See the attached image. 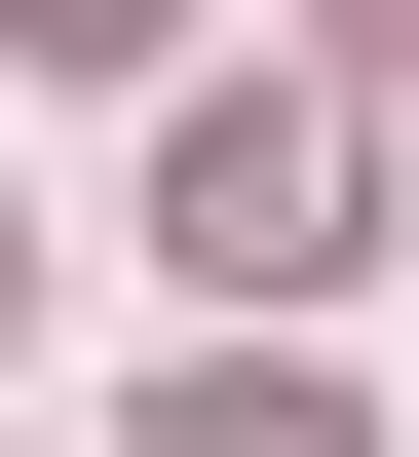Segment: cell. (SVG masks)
Masks as SVG:
<instances>
[{"instance_id":"5b68a950","label":"cell","mask_w":419,"mask_h":457,"mask_svg":"<svg viewBox=\"0 0 419 457\" xmlns=\"http://www.w3.org/2000/svg\"><path fill=\"white\" fill-rule=\"evenodd\" d=\"M0 267H38V228H0Z\"/></svg>"},{"instance_id":"3957f363","label":"cell","mask_w":419,"mask_h":457,"mask_svg":"<svg viewBox=\"0 0 419 457\" xmlns=\"http://www.w3.org/2000/svg\"><path fill=\"white\" fill-rule=\"evenodd\" d=\"M0 38H77V77H153V38H191V0H0Z\"/></svg>"},{"instance_id":"6da1fadb","label":"cell","mask_w":419,"mask_h":457,"mask_svg":"<svg viewBox=\"0 0 419 457\" xmlns=\"http://www.w3.org/2000/svg\"><path fill=\"white\" fill-rule=\"evenodd\" d=\"M153 267H191L229 343L343 305V267H381V114H343V77H191V114H153Z\"/></svg>"},{"instance_id":"277c9868","label":"cell","mask_w":419,"mask_h":457,"mask_svg":"<svg viewBox=\"0 0 419 457\" xmlns=\"http://www.w3.org/2000/svg\"><path fill=\"white\" fill-rule=\"evenodd\" d=\"M381 77H419V0H343V114H381Z\"/></svg>"},{"instance_id":"7a4b0ae2","label":"cell","mask_w":419,"mask_h":457,"mask_svg":"<svg viewBox=\"0 0 419 457\" xmlns=\"http://www.w3.org/2000/svg\"><path fill=\"white\" fill-rule=\"evenodd\" d=\"M153 457H381V420H343V381H267V343H229V381H191V420H153Z\"/></svg>"}]
</instances>
